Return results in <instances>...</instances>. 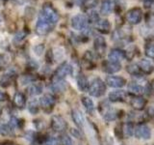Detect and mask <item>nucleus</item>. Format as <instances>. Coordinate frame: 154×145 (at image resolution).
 Masks as SVG:
<instances>
[{
    "label": "nucleus",
    "mask_w": 154,
    "mask_h": 145,
    "mask_svg": "<svg viewBox=\"0 0 154 145\" xmlns=\"http://www.w3.org/2000/svg\"><path fill=\"white\" fill-rule=\"evenodd\" d=\"M61 142L62 145H73V141H72L71 137L67 134H63L61 137Z\"/></svg>",
    "instance_id": "nucleus-34"
},
{
    "label": "nucleus",
    "mask_w": 154,
    "mask_h": 145,
    "mask_svg": "<svg viewBox=\"0 0 154 145\" xmlns=\"http://www.w3.org/2000/svg\"><path fill=\"white\" fill-rule=\"evenodd\" d=\"M81 102H82V105H84V108L86 109V111L90 114H93L94 111V104L91 99H90L89 97H86L83 96L81 98Z\"/></svg>",
    "instance_id": "nucleus-23"
},
{
    "label": "nucleus",
    "mask_w": 154,
    "mask_h": 145,
    "mask_svg": "<svg viewBox=\"0 0 154 145\" xmlns=\"http://www.w3.org/2000/svg\"><path fill=\"white\" fill-rule=\"evenodd\" d=\"M27 67L29 68L30 70H36L37 68H38V64L35 62V61H33V60H30L28 62V64H27Z\"/></svg>",
    "instance_id": "nucleus-41"
},
{
    "label": "nucleus",
    "mask_w": 154,
    "mask_h": 145,
    "mask_svg": "<svg viewBox=\"0 0 154 145\" xmlns=\"http://www.w3.org/2000/svg\"><path fill=\"white\" fill-rule=\"evenodd\" d=\"M52 89L55 92H62L66 89V82L64 81H57V82H53L52 84Z\"/></svg>",
    "instance_id": "nucleus-31"
},
{
    "label": "nucleus",
    "mask_w": 154,
    "mask_h": 145,
    "mask_svg": "<svg viewBox=\"0 0 154 145\" xmlns=\"http://www.w3.org/2000/svg\"><path fill=\"white\" fill-rule=\"evenodd\" d=\"M95 5H96V0H86L83 4V6H85L87 9H91V8L95 7Z\"/></svg>",
    "instance_id": "nucleus-40"
},
{
    "label": "nucleus",
    "mask_w": 154,
    "mask_h": 145,
    "mask_svg": "<svg viewBox=\"0 0 154 145\" xmlns=\"http://www.w3.org/2000/svg\"><path fill=\"white\" fill-rule=\"evenodd\" d=\"M8 99V96L6 93H4V92L0 91V102H4Z\"/></svg>",
    "instance_id": "nucleus-44"
},
{
    "label": "nucleus",
    "mask_w": 154,
    "mask_h": 145,
    "mask_svg": "<svg viewBox=\"0 0 154 145\" xmlns=\"http://www.w3.org/2000/svg\"><path fill=\"white\" fill-rule=\"evenodd\" d=\"M146 101L141 96H135L130 100V105H131L133 108L137 110L143 109L144 106H146Z\"/></svg>",
    "instance_id": "nucleus-16"
},
{
    "label": "nucleus",
    "mask_w": 154,
    "mask_h": 145,
    "mask_svg": "<svg viewBox=\"0 0 154 145\" xmlns=\"http://www.w3.org/2000/svg\"><path fill=\"white\" fill-rule=\"evenodd\" d=\"M85 1H86V0H73V2H74L76 5H79V6H81V5H83Z\"/></svg>",
    "instance_id": "nucleus-45"
},
{
    "label": "nucleus",
    "mask_w": 154,
    "mask_h": 145,
    "mask_svg": "<svg viewBox=\"0 0 154 145\" xmlns=\"http://www.w3.org/2000/svg\"><path fill=\"white\" fill-rule=\"evenodd\" d=\"M114 8V3L112 0H103L101 2V6H100V13L103 16H108L113 11Z\"/></svg>",
    "instance_id": "nucleus-20"
},
{
    "label": "nucleus",
    "mask_w": 154,
    "mask_h": 145,
    "mask_svg": "<svg viewBox=\"0 0 154 145\" xmlns=\"http://www.w3.org/2000/svg\"><path fill=\"white\" fill-rule=\"evenodd\" d=\"M95 28H96V30L99 31L100 33L107 34L110 32L111 24L107 19H99V21L95 23Z\"/></svg>",
    "instance_id": "nucleus-19"
},
{
    "label": "nucleus",
    "mask_w": 154,
    "mask_h": 145,
    "mask_svg": "<svg viewBox=\"0 0 154 145\" xmlns=\"http://www.w3.org/2000/svg\"><path fill=\"white\" fill-rule=\"evenodd\" d=\"M123 129V133L125 134V135H128V137H131V135L134 134V128H133V125L131 123H127L125 124L124 128Z\"/></svg>",
    "instance_id": "nucleus-32"
},
{
    "label": "nucleus",
    "mask_w": 154,
    "mask_h": 145,
    "mask_svg": "<svg viewBox=\"0 0 154 145\" xmlns=\"http://www.w3.org/2000/svg\"><path fill=\"white\" fill-rule=\"evenodd\" d=\"M42 144L43 145H58V140L53 137H48L45 138V140L42 141Z\"/></svg>",
    "instance_id": "nucleus-35"
},
{
    "label": "nucleus",
    "mask_w": 154,
    "mask_h": 145,
    "mask_svg": "<svg viewBox=\"0 0 154 145\" xmlns=\"http://www.w3.org/2000/svg\"><path fill=\"white\" fill-rule=\"evenodd\" d=\"M144 53L149 58H154V43L148 42L144 47Z\"/></svg>",
    "instance_id": "nucleus-30"
},
{
    "label": "nucleus",
    "mask_w": 154,
    "mask_h": 145,
    "mask_svg": "<svg viewBox=\"0 0 154 145\" xmlns=\"http://www.w3.org/2000/svg\"><path fill=\"white\" fill-rule=\"evenodd\" d=\"M26 37V34L24 32H18L17 34H16V36L14 37V44H18L21 41H23Z\"/></svg>",
    "instance_id": "nucleus-36"
},
{
    "label": "nucleus",
    "mask_w": 154,
    "mask_h": 145,
    "mask_svg": "<svg viewBox=\"0 0 154 145\" xmlns=\"http://www.w3.org/2000/svg\"><path fill=\"white\" fill-rule=\"evenodd\" d=\"M143 3L146 8H150L154 4V0H143Z\"/></svg>",
    "instance_id": "nucleus-42"
},
{
    "label": "nucleus",
    "mask_w": 154,
    "mask_h": 145,
    "mask_svg": "<svg viewBox=\"0 0 154 145\" xmlns=\"http://www.w3.org/2000/svg\"><path fill=\"white\" fill-rule=\"evenodd\" d=\"M29 94L31 96H37V95H40L42 92V84H38V83H35V84H32L28 89Z\"/></svg>",
    "instance_id": "nucleus-28"
},
{
    "label": "nucleus",
    "mask_w": 154,
    "mask_h": 145,
    "mask_svg": "<svg viewBox=\"0 0 154 145\" xmlns=\"http://www.w3.org/2000/svg\"><path fill=\"white\" fill-rule=\"evenodd\" d=\"M47 21H49L51 24L55 25V24L59 21V14L57 13L56 10L53 8L50 4H45L42 7V11L40 14Z\"/></svg>",
    "instance_id": "nucleus-2"
},
{
    "label": "nucleus",
    "mask_w": 154,
    "mask_h": 145,
    "mask_svg": "<svg viewBox=\"0 0 154 145\" xmlns=\"http://www.w3.org/2000/svg\"><path fill=\"white\" fill-rule=\"evenodd\" d=\"M103 71L108 72V74H115V72H118L122 69V65L119 63L117 62H113V61H104L103 62Z\"/></svg>",
    "instance_id": "nucleus-12"
},
{
    "label": "nucleus",
    "mask_w": 154,
    "mask_h": 145,
    "mask_svg": "<svg viewBox=\"0 0 154 145\" xmlns=\"http://www.w3.org/2000/svg\"><path fill=\"white\" fill-rule=\"evenodd\" d=\"M127 21L131 24H139L143 19V11L140 8H133L126 14Z\"/></svg>",
    "instance_id": "nucleus-5"
},
{
    "label": "nucleus",
    "mask_w": 154,
    "mask_h": 145,
    "mask_svg": "<svg viewBox=\"0 0 154 145\" xmlns=\"http://www.w3.org/2000/svg\"><path fill=\"white\" fill-rule=\"evenodd\" d=\"M67 124L66 120L60 115H54L51 118V128L58 133H62L66 129Z\"/></svg>",
    "instance_id": "nucleus-7"
},
{
    "label": "nucleus",
    "mask_w": 154,
    "mask_h": 145,
    "mask_svg": "<svg viewBox=\"0 0 154 145\" xmlns=\"http://www.w3.org/2000/svg\"><path fill=\"white\" fill-rule=\"evenodd\" d=\"M94 47L95 52L97 53L99 56H103L105 54L106 47H107L104 37H101V36L96 37L94 42Z\"/></svg>",
    "instance_id": "nucleus-11"
},
{
    "label": "nucleus",
    "mask_w": 154,
    "mask_h": 145,
    "mask_svg": "<svg viewBox=\"0 0 154 145\" xmlns=\"http://www.w3.org/2000/svg\"><path fill=\"white\" fill-rule=\"evenodd\" d=\"M127 97V93L123 90H118L113 91L109 94L108 99L110 102L113 103H119V102H124Z\"/></svg>",
    "instance_id": "nucleus-15"
},
{
    "label": "nucleus",
    "mask_w": 154,
    "mask_h": 145,
    "mask_svg": "<svg viewBox=\"0 0 154 145\" xmlns=\"http://www.w3.org/2000/svg\"><path fill=\"white\" fill-rule=\"evenodd\" d=\"M126 71L133 76H140L142 74L138 64H130L126 67Z\"/></svg>",
    "instance_id": "nucleus-27"
},
{
    "label": "nucleus",
    "mask_w": 154,
    "mask_h": 145,
    "mask_svg": "<svg viewBox=\"0 0 154 145\" xmlns=\"http://www.w3.org/2000/svg\"><path fill=\"white\" fill-rule=\"evenodd\" d=\"M71 134H72V135H74V137H77V138H81V133L79 132V130L71 129Z\"/></svg>",
    "instance_id": "nucleus-43"
},
{
    "label": "nucleus",
    "mask_w": 154,
    "mask_h": 145,
    "mask_svg": "<svg viewBox=\"0 0 154 145\" xmlns=\"http://www.w3.org/2000/svg\"><path fill=\"white\" fill-rule=\"evenodd\" d=\"M36 79L35 76H24L21 77V82L22 84H27V83H30V82L34 81Z\"/></svg>",
    "instance_id": "nucleus-38"
},
{
    "label": "nucleus",
    "mask_w": 154,
    "mask_h": 145,
    "mask_svg": "<svg viewBox=\"0 0 154 145\" xmlns=\"http://www.w3.org/2000/svg\"><path fill=\"white\" fill-rule=\"evenodd\" d=\"M11 132H12V130H11V127H10V125H7V124L0 125V134H1L7 135L11 134Z\"/></svg>",
    "instance_id": "nucleus-33"
},
{
    "label": "nucleus",
    "mask_w": 154,
    "mask_h": 145,
    "mask_svg": "<svg viewBox=\"0 0 154 145\" xmlns=\"http://www.w3.org/2000/svg\"><path fill=\"white\" fill-rule=\"evenodd\" d=\"M108 58L110 61L113 62H117L119 63V61H122L126 58V53H125L123 50H119V48H115V50H112L108 54Z\"/></svg>",
    "instance_id": "nucleus-13"
},
{
    "label": "nucleus",
    "mask_w": 154,
    "mask_h": 145,
    "mask_svg": "<svg viewBox=\"0 0 154 145\" xmlns=\"http://www.w3.org/2000/svg\"><path fill=\"white\" fill-rule=\"evenodd\" d=\"M14 104L17 108H23L25 106L26 104V98L21 92H17V93L14 94Z\"/></svg>",
    "instance_id": "nucleus-24"
},
{
    "label": "nucleus",
    "mask_w": 154,
    "mask_h": 145,
    "mask_svg": "<svg viewBox=\"0 0 154 145\" xmlns=\"http://www.w3.org/2000/svg\"><path fill=\"white\" fill-rule=\"evenodd\" d=\"M40 102L37 100H32L30 103L28 104V110L29 112L32 114H37L40 110V105H38Z\"/></svg>",
    "instance_id": "nucleus-29"
},
{
    "label": "nucleus",
    "mask_w": 154,
    "mask_h": 145,
    "mask_svg": "<svg viewBox=\"0 0 154 145\" xmlns=\"http://www.w3.org/2000/svg\"><path fill=\"white\" fill-rule=\"evenodd\" d=\"M2 145H13V143L10 142V141H6V142H4Z\"/></svg>",
    "instance_id": "nucleus-46"
},
{
    "label": "nucleus",
    "mask_w": 154,
    "mask_h": 145,
    "mask_svg": "<svg viewBox=\"0 0 154 145\" xmlns=\"http://www.w3.org/2000/svg\"><path fill=\"white\" fill-rule=\"evenodd\" d=\"M53 24H51L49 21H47L46 19L43 18L42 16L38 17L37 25H36V32L38 35L40 36H45L47 35L52 29H53Z\"/></svg>",
    "instance_id": "nucleus-4"
},
{
    "label": "nucleus",
    "mask_w": 154,
    "mask_h": 145,
    "mask_svg": "<svg viewBox=\"0 0 154 145\" xmlns=\"http://www.w3.org/2000/svg\"><path fill=\"white\" fill-rule=\"evenodd\" d=\"M71 117L73 122L75 123V125L77 126L78 128L82 129L84 127V124H85V118L83 114L81 113V111H79L78 109H73L71 112Z\"/></svg>",
    "instance_id": "nucleus-17"
},
{
    "label": "nucleus",
    "mask_w": 154,
    "mask_h": 145,
    "mask_svg": "<svg viewBox=\"0 0 154 145\" xmlns=\"http://www.w3.org/2000/svg\"><path fill=\"white\" fill-rule=\"evenodd\" d=\"M87 22L88 19L84 16V14H76L71 18V26L73 27L75 30H84L87 28Z\"/></svg>",
    "instance_id": "nucleus-8"
},
{
    "label": "nucleus",
    "mask_w": 154,
    "mask_h": 145,
    "mask_svg": "<svg viewBox=\"0 0 154 145\" xmlns=\"http://www.w3.org/2000/svg\"><path fill=\"white\" fill-rule=\"evenodd\" d=\"M89 21L91 22H94V23H96L98 21H99V18H98V14L96 12L94 11H91L89 13Z\"/></svg>",
    "instance_id": "nucleus-37"
},
{
    "label": "nucleus",
    "mask_w": 154,
    "mask_h": 145,
    "mask_svg": "<svg viewBox=\"0 0 154 145\" xmlns=\"http://www.w3.org/2000/svg\"><path fill=\"white\" fill-rule=\"evenodd\" d=\"M0 63H1V56H0Z\"/></svg>",
    "instance_id": "nucleus-47"
},
{
    "label": "nucleus",
    "mask_w": 154,
    "mask_h": 145,
    "mask_svg": "<svg viewBox=\"0 0 154 145\" xmlns=\"http://www.w3.org/2000/svg\"><path fill=\"white\" fill-rule=\"evenodd\" d=\"M72 74V67L69 64V63H63V64L58 68L56 72H54V76H53V82H57V81H62L64 80L66 76H69Z\"/></svg>",
    "instance_id": "nucleus-3"
},
{
    "label": "nucleus",
    "mask_w": 154,
    "mask_h": 145,
    "mask_svg": "<svg viewBox=\"0 0 154 145\" xmlns=\"http://www.w3.org/2000/svg\"><path fill=\"white\" fill-rule=\"evenodd\" d=\"M106 84L113 88H122L126 84V80L122 76H109L105 79Z\"/></svg>",
    "instance_id": "nucleus-9"
},
{
    "label": "nucleus",
    "mask_w": 154,
    "mask_h": 145,
    "mask_svg": "<svg viewBox=\"0 0 154 145\" xmlns=\"http://www.w3.org/2000/svg\"><path fill=\"white\" fill-rule=\"evenodd\" d=\"M135 137L139 139H149L151 137L150 129L146 124H140L134 130Z\"/></svg>",
    "instance_id": "nucleus-6"
},
{
    "label": "nucleus",
    "mask_w": 154,
    "mask_h": 145,
    "mask_svg": "<svg viewBox=\"0 0 154 145\" xmlns=\"http://www.w3.org/2000/svg\"><path fill=\"white\" fill-rule=\"evenodd\" d=\"M43 50H45V46L43 45H37L36 47H34V51L38 56L42 54Z\"/></svg>",
    "instance_id": "nucleus-39"
},
{
    "label": "nucleus",
    "mask_w": 154,
    "mask_h": 145,
    "mask_svg": "<svg viewBox=\"0 0 154 145\" xmlns=\"http://www.w3.org/2000/svg\"><path fill=\"white\" fill-rule=\"evenodd\" d=\"M88 92L91 96L95 97V98H99V97L103 96L106 92V84L103 80L100 79H94L90 83Z\"/></svg>",
    "instance_id": "nucleus-1"
},
{
    "label": "nucleus",
    "mask_w": 154,
    "mask_h": 145,
    "mask_svg": "<svg viewBox=\"0 0 154 145\" xmlns=\"http://www.w3.org/2000/svg\"><path fill=\"white\" fill-rule=\"evenodd\" d=\"M14 76H16V72L14 71H8L6 74H4L0 77V86L8 87L9 85H11L12 81L14 80Z\"/></svg>",
    "instance_id": "nucleus-18"
},
{
    "label": "nucleus",
    "mask_w": 154,
    "mask_h": 145,
    "mask_svg": "<svg viewBox=\"0 0 154 145\" xmlns=\"http://www.w3.org/2000/svg\"><path fill=\"white\" fill-rule=\"evenodd\" d=\"M101 113H102L104 119L107 121H114L119 117V110L112 108L107 104H106V106H104V111Z\"/></svg>",
    "instance_id": "nucleus-14"
},
{
    "label": "nucleus",
    "mask_w": 154,
    "mask_h": 145,
    "mask_svg": "<svg viewBox=\"0 0 154 145\" xmlns=\"http://www.w3.org/2000/svg\"><path fill=\"white\" fill-rule=\"evenodd\" d=\"M77 86H78V88L82 92H86L89 90V86H90L89 80L85 75L83 74L78 75V76H77Z\"/></svg>",
    "instance_id": "nucleus-22"
},
{
    "label": "nucleus",
    "mask_w": 154,
    "mask_h": 145,
    "mask_svg": "<svg viewBox=\"0 0 154 145\" xmlns=\"http://www.w3.org/2000/svg\"><path fill=\"white\" fill-rule=\"evenodd\" d=\"M128 90L131 92L132 94L136 96H140L146 92L144 91L146 89H144L141 84H139L138 82H132V83H130L128 85Z\"/></svg>",
    "instance_id": "nucleus-25"
},
{
    "label": "nucleus",
    "mask_w": 154,
    "mask_h": 145,
    "mask_svg": "<svg viewBox=\"0 0 154 145\" xmlns=\"http://www.w3.org/2000/svg\"><path fill=\"white\" fill-rule=\"evenodd\" d=\"M83 61H84V63H86V69H93L94 67V55L91 51H89V50L86 51V53L84 54V57H83Z\"/></svg>",
    "instance_id": "nucleus-26"
},
{
    "label": "nucleus",
    "mask_w": 154,
    "mask_h": 145,
    "mask_svg": "<svg viewBox=\"0 0 154 145\" xmlns=\"http://www.w3.org/2000/svg\"><path fill=\"white\" fill-rule=\"evenodd\" d=\"M138 66L140 68V70H141V72L144 75H150L153 72V66L148 60H146V59L141 60L138 63Z\"/></svg>",
    "instance_id": "nucleus-21"
},
{
    "label": "nucleus",
    "mask_w": 154,
    "mask_h": 145,
    "mask_svg": "<svg viewBox=\"0 0 154 145\" xmlns=\"http://www.w3.org/2000/svg\"><path fill=\"white\" fill-rule=\"evenodd\" d=\"M56 99L55 97L51 94H45L42 97V99L40 100V105H42V108L43 109H45L46 111L52 109L53 106L55 105Z\"/></svg>",
    "instance_id": "nucleus-10"
}]
</instances>
